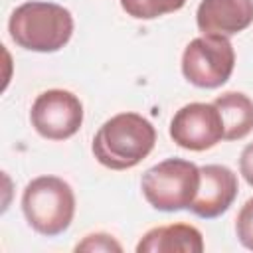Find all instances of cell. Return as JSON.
<instances>
[{
	"mask_svg": "<svg viewBox=\"0 0 253 253\" xmlns=\"http://www.w3.org/2000/svg\"><path fill=\"white\" fill-rule=\"evenodd\" d=\"M156 130L138 113H119L103 123L93 138V154L111 170H126L140 164L154 148Z\"/></svg>",
	"mask_w": 253,
	"mask_h": 253,
	"instance_id": "6da1fadb",
	"label": "cell"
},
{
	"mask_svg": "<svg viewBox=\"0 0 253 253\" xmlns=\"http://www.w3.org/2000/svg\"><path fill=\"white\" fill-rule=\"evenodd\" d=\"M8 32L16 45L30 51L51 53L71 40L73 16L59 4L32 0L12 12Z\"/></svg>",
	"mask_w": 253,
	"mask_h": 253,
	"instance_id": "7a4b0ae2",
	"label": "cell"
},
{
	"mask_svg": "<svg viewBox=\"0 0 253 253\" xmlns=\"http://www.w3.org/2000/svg\"><path fill=\"white\" fill-rule=\"evenodd\" d=\"M22 210L38 233L55 237L73 221L75 196L65 180L57 176H38L24 188Z\"/></svg>",
	"mask_w": 253,
	"mask_h": 253,
	"instance_id": "3957f363",
	"label": "cell"
},
{
	"mask_svg": "<svg viewBox=\"0 0 253 253\" xmlns=\"http://www.w3.org/2000/svg\"><path fill=\"white\" fill-rule=\"evenodd\" d=\"M140 188L154 210H188L200 188V168L184 158H166L144 172Z\"/></svg>",
	"mask_w": 253,
	"mask_h": 253,
	"instance_id": "277c9868",
	"label": "cell"
},
{
	"mask_svg": "<svg viewBox=\"0 0 253 253\" xmlns=\"http://www.w3.org/2000/svg\"><path fill=\"white\" fill-rule=\"evenodd\" d=\"M235 51L229 38L200 36L192 40L182 55L184 77L202 89L221 87L233 73Z\"/></svg>",
	"mask_w": 253,
	"mask_h": 253,
	"instance_id": "5b68a950",
	"label": "cell"
},
{
	"mask_svg": "<svg viewBox=\"0 0 253 253\" xmlns=\"http://www.w3.org/2000/svg\"><path fill=\"white\" fill-rule=\"evenodd\" d=\"M30 121L40 136L49 140H65L81 128L83 105L71 91L47 89L36 97L30 111Z\"/></svg>",
	"mask_w": 253,
	"mask_h": 253,
	"instance_id": "8992f818",
	"label": "cell"
},
{
	"mask_svg": "<svg viewBox=\"0 0 253 253\" xmlns=\"http://www.w3.org/2000/svg\"><path fill=\"white\" fill-rule=\"evenodd\" d=\"M172 140L186 150H208L223 140V123L213 103H190L170 121Z\"/></svg>",
	"mask_w": 253,
	"mask_h": 253,
	"instance_id": "52a82bcc",
	"label": "cell"
},
{
	"mask_svg": "<svg viewBox=\"0 0 253 253\" xmlns=\"http://www.w3.org/2000/svg\"><path fill=\"white\" fill-rule=\"evenodd\" d=\"M237 174L221 164H206L200 168V188L188 208L204 219H213L229 210L237 198Z\"/></svg>",
	"mask_w": 253,
	"mask_h": 253,
	"instance_id": "ba28073f",
	"label": "cell"
},
{
	"mask_svg": "<svg viewBox=\"0 0 253 253\" xmlns=\"http://www.w3.org/2000/svg\"><path fill=\"white\" fill-rule=\"evenodd\" d=\"M196 22L204 36L231 38L253 24V0H202Z\"/></svg>",
	"mask_w": 253,
	"mask_h": 253,
	"instance_id": "9c48e42d",
	"label": "cell"
},
{
	"mask_svg": "<svg viewBox=\"0 0 253 253\" xmlns=\"http://www.w3.org/2000/svg\"><path fill=\"white\" fill-rule=\"evenodd\" d=\"M204 237L190 223L160 225L142 235L136 253H202Z\"/></svg>",
	"mask_w": 253,
	"mask_h": 253,
	"instance_id": "30bf717a",
	"label": "cell"
},
{
	"mask_svg": "<svg viewBox=\"0 0 253 253\" xmlns=\"http://www.w3.org/2000/svg\"><path fill=\"white\" fill-rule=\"evenodd\" d=\"M213 105L221 117L225 140H239L253 130V101L245 93L227 91Z\"/></svg>",
	"mask_w": 253,
	"mask_h": 253,
	"instance_id": "8fae6325",
	"label": "cell"
},
{
	"mask_svg": "<svg viewBox=\"0 0 253 253\" xmlns=\"http://www.w3.org/2000/svg\"><path fill=\"white\" fill-rule=\"evenodd\" d=\"M186 0H121L123 10L138 20H154L158 16L180 10Z\"/></svg>",
	"mask_w": 253,
	"mask_h": 253,
	"instance_id": "7c38bea8",
	"label": "cell"
},
{
	"mask_svg": "<svg viewBox=\"0 0 253 253\" xmlns=\"http://www.w3.org/2000/svg\"><path fill=\"white\" fill-rule=\"evenodd\" d=\"M235 231H237L241 245L253 251V198H249L241 206L237 219H235Z\"/></svg>",
	"mask_w": 253,
	"mask_h": 253,
	"instance_id": "4fadbf2b",
	"label": "cell"
},
{
	"mask_svg": "<svg viewBox=\"0 0 253 253\" xmlns=\"http://www.w3.org/2000/svg\"><path fill=\"white\" fill-rule=\"evenodd\" d=\"M75 251H117V253H121L123 251V247H121V243L119 241H115L113 239V235H109V233H91V235H87L81 243H77L75 245Z\"/></svg>",
	"mask_w": 253,
	"mask_h": 253,
	"instance_id": "5bb4252c",
	"label": "cell"
},
{
	"mask_svg": "<svg viewBox=\"0 0 253 253\" xmlns=\"http://www.w3.org/2000/svg\"><path fill=\"white\" fill-rule=\"evenodd\" d=\"M239 172L249 186H253V142H249L239 156Z\"/></svg>",
	"mask_w": 253,
	"mask_h": 253,
	"instance_id": "9a60e30c",
	"label": "cell"
}]
</instances>
